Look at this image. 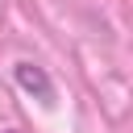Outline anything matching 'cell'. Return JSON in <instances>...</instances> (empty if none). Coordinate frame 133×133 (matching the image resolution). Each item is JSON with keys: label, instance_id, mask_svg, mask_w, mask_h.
Wrapping results in <instances>:
<instances>
[{"label": "cell", "instance_id": "1", "mask_svg": "<svg viewBox=\"0 0 133 133\" xmlns=\"http://www.w3.org/2000/svg\"><path fill=\"white\" fill-rule=\"evenodd\" d=\"M17 83H21L29 96H37L42 104H54V83H50V75H46L42 66H33V62H17Z\"/></svg>", "mask_w": 133, "mask_h": 133}, {"label": "cell", "instance_id": "2", "mask_svg": "<svg viewBox=\"0 0 133 133\" xmlns=\"http://www.w3.org/2000/svg\"><path fill=\"white\" fill-rule=\"evenodd\" d=\"M4 133H12V129H4Z\"/></svg>", "mask_w": 133, "mask_h": 133}]
</instances>
